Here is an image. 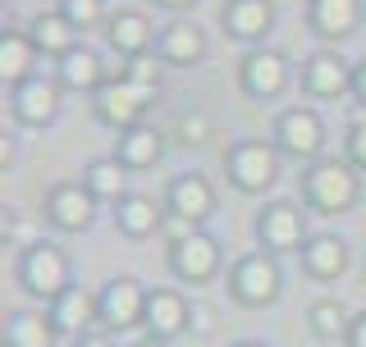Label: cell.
<instances>
[{
  "mask_svg": "<svg viewBox=\"0 0 366 347\" xmlns=\"http://www.w3.org/2000/svg\"><path fill=\"white\" fill-rule=\"evenodd\" d=\"M302 201L312 206L316 215H348L352 206L362 201V174L339 156H325L316 165L302 169Z\"/></svg>",
  "mask_w": 366,
  "mask_h": 347,
  "instance_id": "1",
  "label": "cell"
},
{
  "mask_svg": "<svg viewBox=\"0 0 366 347\" xmlns=\"http://www.w3.org/2000/svg\"><path fill=\"white\" fill-rule=\"evenodd\" d=\"M229 347H270V343H257V338H238V343H229Z\"/></svg>",
  "mask_w": 366,
  "mask_h": 347,
  "instance_id": "38",
  "label": "cell"
},
{
  "mask_svg": "<svg viewBox=\"0 0 366 347\" xmlns=\"http://www.w3.org/2000/svg\"><path fill=\"white\" fill-rule=\"evenodd\" d=\"M165 215L179 219L183 228H202L215 215V188L206 174H174L165 188Z\"/></svg>",
  "mask_w": 366,
  "mask_h": 347,
  "instance_id": "9",
  "label": "cell"
},
{
  "mask_svg": "<svg viewBox=\"0 0 366 347\" xmlns=\"http://www.w3.org/2000/svg\"><path fill=\"white\" fill-rule=\"evenodd\" d=\"M74 347H114L110 333H83V338H74Z\"/></svg>",
  "mask_w": 366,
  "mask_h": 347,
  "instance_id": "36",
  "label": "cell"
},
{
  "mask_svg": "<svg viewBox=\"0 0 366 347\" xmlns=\"http://www.w3.org/2000/svg\"><path fill=\"white\" fill-rule=\"evenodd\" d=\"M46 224L60 228V233H87L92 219H97V196H92L83 183H55L46 192Z\"/></svg>",
  "mask_w": 366,
  "mask_h": 347,
  "instance_id": "14",
  "label": "cell"
},
{
  "mask_svg": "<svg viewBox=\"0 0 366 347\" xmlns=\"http://www.w3.org/2000/svg\"><path fill=\"white\" fill-rule=\"evenodd\" d=\"M55 325L51 316H37V311H9L5 316V333H0V347H55Z\"/></svg>",
  "mask_w": 366,
  "mask_h": 347,
  "instance_id": "27",
  "label": "cell"
},
{
  "mask_svg": "<svg viewBox=\"0 0 366 347\" xmlns=\"http://www.w3.org/2000/svg\"><path fill=\"white\" fill-rule=\"evenodd\" d=\"M348 325H352V316H348V306H343L339 297H316V302L307 306V329H312L320 343L348 338Z\"/></svg>",
  "mask_w": 366,
  "mask_h": 347,
  "instance_id": "29",
  "label": "cell"
},
{
  "mask_svg": "<svg viewBox=\"0 0 366 347\" xmlns=\"http://www.w3.org/2000/svg\"><path fill=\"white\" fill-rule=\"evenodd\" d=\"M280 165H284V156L270 137H238L224 151V174L243 196L270 192L274 183H280Z\"/></svg>",
  "mask_w": 366,
  "mask_h": 347,
  "instance_id": "2",
  "label": "cell"
},
{
  "mask_svg": "<svg viewBox=\"0 0 366 347\" xmlns=\"http://www.w3.org/2000/svg\"><path fill=\"white\" fill-rule=\"evenodd\" d=\"M362 0H307V28L320 41H348L362 28Z\"/></svg>",
  "mask_w": 366,
  "mask_h": 347,
  "instance_id": "18",
  "label": "cell"
},
{
  "mask_svg": "<svg viewBox=\"0 0 366 347\" xmlns=\"http://www.w3.org/2000/svg\"><path fill=\"white\" fill-rule=\"evenodd\" d=\"M60 106H64V83L60 78H28L23 87H14V96H9V110H14L19 124H28V129H46V124L60 119Z\"/></svg>",
  "mask_w": 366,
  "mask_h": 347,
  "instance_id": "12",
  "label": "cell"
},
{
  "mask_svg": "<svg viewBox=\"0 0 366 347\" xmlns=\"http://www.w3.org/2000/svg\"><path fill=\"white\" fill-rule=\"evenodd\" d=\"M274 146H280V156L297 160V165H316V160H325V119L312 110V106H289L274 119Z\"/></svg>",
  "mask_w": 366,
  "mask_h": 347,
  "instance_id": "6",
  "label": "cell"
},
{
  "mask_svg": "<svg viewBox=\"0 0 366 347\" xmlns=\"http://www.w3.org/2000/svg\"><path fill=\"white\" fill-rule=\"evenodd\" d=\"M137 347H169V343H160V338H142Z\"/></svg>",
  "mask_w": 366,
  "mask_h": 347,
  "instance_id": "39",
  "label": "cell"
},
{
  "mask_svg": "<svg viewBox=\"0 0 366 347\" xmlns=\"http://www.w3.org/2000/svg\"><path fill=\"white\" fill-rule=\"evenodd\" d=\"M46 316H51L55 333H74V338H83V333H92L87 325L97 320V293H87L83 283H74L69 293H60L51 306H46Z\"/></svg>",
  "mask_w": 366,
  "mask_h": 347,
  "instance_id": "21",
  "label": "cell"
},
{
  "mask_svg": "<svg viewBox=\"0 0 366 347\" xmlns=\"http://www.w3.org/2000/svg\"><path fill=\"white\" fill-rule=\"evenodd\" d=\"M147 106H152V96L147 91H137L133 83H124V78H110L106 87L92 96V114H97V124H106L114 133H129L142 124Z\"/></svg>",
  "mask_w": 366,
  "mask_h": 347,
  "instance_id": "11",
  "label": "cell"
},
{
  "mask_svg": "<svg viewBox=\"0 0 366 347\" xmlns=\"http://www.w3.org/2000/svg\"><path fill=\"white\" fill-rule=\"evenodd\" d=\"M220 28H224V37L247 41L252 51H257L274 28V5L270 0H224L220 5Z\"/></svg>",
  "mask_w": 366,
  "mask_h": 347,
  "instance_id": "15",
  "label": "cell"
},
{
  "mask_svg": "<svg viewBox=\"0 0 366 347\" xmlns=\"http://www.w3.org/2000/svg\"><path fill=\"white\" fill-rule=\"evenodd\" d=\"M55 78L64 83V91H87V96H97V91L110 83V69L101 64L97 51H87V46H74V51H69L64 60L55 64Z\"/></svg>",
  "mask_w": 366,
  "mask_h": 347,
  "instance_id": "22",
  "label": "cell"
},
{
  "mask_svg": "<svg viewBox=\"0 0 366 347\" xmlns=\"http://www.w3.org/2000/svg\"><path fill=\"white\" fill-rule=\"evenodd\" d=\"M238 87H243L252 101H274L293 87V64L284 60L280 51L257 46V51H247L243 60H238Z\"/></svg>",
  "mask_w": 366,
  "mask_h": 347,
  "instance_id": "8",
  "label": "cell"
},
{
  "mask_svg": "<svg viewBox=\"0 0 366 347\" xmlns=\"http://www.w3.org/2000/svg\"><path fill=\"white\" fill-rule=\"evenodd\" d=\"M19 283H23V293L28 297H37V302L51 306L60 293H69L74 288V279H69V256L55 242H28L23 247V256H19Z\"/></svg>",
  "mask_w": 366,
  "mask_h": 347,
  "instance_id": "4",
  "label": "cell"
},
{
  "mask_svg": "<svg viewBox=\"0 0 366 347\" xmlns=\"http://www.w3.org/2000/svg\"><path fill=\"white\" fill-rule=\"evenodd\" d=\"M224 288H229V297H234L238 306H247V311L274 306L280 293H284L280 256H270V251H247V256H238L229 265V274H224Z\"/></svg>",
  "mask_w": 366,
  "mask_h": 347,
  "instance_id": "3",
  "label": "cell"
},
{
  "mask_svg": "<svg viewBox=\"0 0 366 347\" xmlns=\"http://www.w3.org/2000/svg\"><path fill=\"white\" fill-rule=\"evenodd\" d=\"M220 270H224V247H220L215 233L192 228V233H183V238L169 242V274H174L179 283L206 288Z\"/></svg>",
  "mask_w": 366,
  "mask_h": 347,
  "instance_id": "5",
  "label": "cell"
},
{
  "mask_svg": "<svg viewBox=\"0 0 366 347\" xmlns=\"http://www.w3.org/2000/svg\"><path fill=\"white\" fill-rule=\"evenodd\" d=\"M83 188L97 196V201H124L129 196V169L119 165L114 156H106V160H92V165L83 169Z\"/></svg>",
  "mask_w": 366,
  "mask_h": 347,
  "instance_id": "28",
  "label": "cell"
},
{
  "mask_svg": "<svg viewBox=\"0 0 366 347\" xmlns=\"http://www.w3.org/2000/svg\"><path fill=\"white\" fill-rule=\"evenodd\" d=\"M343 160H348L357 174H366V119H357L343 137Z\"/></svg>",
  "mask_w": 366,
  "mask_h": 347,
  "instance_id": "33",
  "label": "cell"
},
{
  "mask_svg": "<svg viewBox=\"0 0 366 347\" xmlns=\"http://www.w3.org/2000/svg\"><path fill=\"white\" fill-rule=\"evenodd\" d=\"M106 41L119 60H137V55L156 51V28L142 9H119V14H110V23H106Z\"/></svg>",
  "mask_w": 366,
  "mask_h": 347,
  "instance_id": "19",
  "label": "cell"
},
{
  "mask_svg": "<svg viewBox=\"0 0 366 347\" xmlns=\"http://www.w3.org/2000/svg\"><path fill=\"white\" fill-rule=\"evenodd\" d=\"M352 96H357V106H366V55L352 64Z\"/></svg>",
  "mask_w": 366,
  "mask_h": 347,
  "instance_id": "35",
  "label": "cell"
},
{
  "mask_svg": "<svg viewBox=\"0 0 366 347\" xmlns=\"http://www.w3.org/2000/svg\"><path fill=\"white\" fill-rule=\"evenodd\" d=\"M302 274H312V279H320V283H330V279H339L343 270H348V242H343L339 233H312L302 242Z\"/></svg>",
  "mask_w": 366,
  "mask_h": 347,
  "instance_id": "20",
  "label": "cell"
},
{
  "mask_svg": "<svg viewBox=\"0 0 366 347\" xmlns=\"http://www.w3.org/2000/svg\"><path fill=\"white\" fill-rule=\"evenodd\" d=\"M124 83H133L137 91H147V96H156L160 83H165V64L152 55H137V60H124Z\"/></svg>",
  "mask_w": 366,
  "mask_h": 347,
  "instance_id": "30",
  "label": "cell"
},
{
  "mask_svg": "<svg viewBox=\"0 0 366 347\" xmlns=\"http://www.w3.org/2000/svg\"><path fill=\"white\" fill-rule=\"evenodd\" d=\"M297 83H302V91L316 96V101L352 96V64L343 60L339 51H316V55L302 60V69H297Z\"/></svg>",
  "mask_w": 366,
  "mask_h": 347,
  "instance_id": "13",
  "label": "cell"
},
{
  "mask_svg": "<svg viewBox=\"0 0 366 347\" xmlns=\"http://www.w3.org/2000/svg\"><path fill=\"white\" fill-rule=\"evenodd\" d=\"M307 238H312L307 233V211L293 206V201H270L266 211L257 215V242H261V251H270V256L302 251Z\"/></svg>",
  "mask_w": 366,
  "mask_h": 347,
  "instance_id": "10",
  "label": "cell"
},
{
  "mask_svg": "<svg viewBox=\"0 0 366 347\" xmlns=\"http://www.w3.org/2000/svg\"><path fill=\"white\" fill-rule=\"evenodd\" d=\"M160 224H165V206H156L152 196L129 192L124 201H114V228L124 238H152Z\"/></svg>",
  "mask_w": 366,
  "mask_h": 347,
  "instance_id": "26",
  "label": "cell"
},
{
  "mask_svg": "<svg viewBox=\"0 0 366 347\" xmlns=\"http://www.w3.org/2000/svg\"><path fill=\"white\" fill-rule=\"evenodd\" d=\"M160 156H165V133L152 129V124H137L129 133H114V160H119L129 174L152 169Z\"/></svg>",
  "mask_w": 366,
  "mask_h": 347,
  "instance_id": "23",
  "label": "cell"
},
{
  "mask_svg": "<svg viewBox=\"0 0 366 347\" xmlns=\"http://www.w3.org/2000/svg\"><path fill=\"white\" fill-rule=\"evenodd\" d=\"M147 293L152 288H142V279H133V274H114V279L101 283L97 293V320L106 325V333H129L147 320Z\"/></svg>",
  "mask_w": 366,
  "mask_h": 347,
  "instance_id": "7",
  "label": "cell"
},
{
  "mask_svg": "<svg viewBox=\"0 0 366 347\" xmlns=\"http://www.w3.org/2000/svg\"><path fill=\"white\" fill-rule=\"evenodd\" d=\"M188 325H192V306H188V297H183L179 288H152V293H147V320H142L147 338L169 343Z\"/></svg>",
  "mask_w": 366,
  "mask_h": 347,
  "instance_id": "17",
  "label": "cell"
},
{
  "mask_svg": "<svg viewBox=\"0 0 366 347\" xmlns=\"http://www.w3.org/2000/svg\"><path fill=\"white\" fill-rule=\"evenodd\" d=\"M152 5L169 9V14H183V9H192V5H197V0H152Z\"/></svg>",
  "mask_w": 366,
  "mask_h": 347,
  "instance_id": "37",
  "label": "cell"
},
{
  "mask_svg": "<svg viewBox=\"0 0 366 347\" xmlns=\"http://www.w3.org/2000/svg\"><path fill=\"white\" fill-rule=\"evenodd\" d=\"M28 37H32V46H37V55H46V60H64V55L78 46V28L60 14V9H46V14H37L28 23Z\"/></svg>",
  "mask_w": 366,
  "mask_h": 347,
  "instance_id": "25",
  "label": "cell"
},
{
  "mask_svg": "<svg viewBox=\"0 0 366 347\" xmlns=\"http://www.w3.org/2000/svg\"><path fill=\"white\" fill-rule=\"evenodd\" d=\"M28 78H37V46L28 32H0V83L9 91L23 87Z\"/></svg>",
  "mask_w": 366,
  "mask_h": 347,
  "instance_id": "24",
  "label": "cell"
},
{
  "mask_svg": "<svg viewBox=\"0 0 366 347\" xmlns=\"http://www.w3.org/2000/svg\"><path fill=\"white\" fill-rule=\"evenodd\" d=\"M60 14H64L69 23H74L78 32L110 23V14H106V0H60Z\"/></svg>",
  "mask_w": 366,
  "mask_h": 347,
  "instance_id": "31",
  "label": "cell"
},
{
  "mask_svg": "<svg viewBox=\"0 0 366 347\" xmlns=\"http://www.w3.org/2000/svg\"><path fill=\"white\" fill-rule=\"evenodd\" d=\"M156 60L165 69H192L206 60V32L192 19H174L156 32Z\"/></svg>",
  "mask_w": 366,
  "mask_h": 347,
  "instance_id": "16",
  "label": "cell"
},
{
  "mask_svg": "<svg viewBox=\"0 0 366 347\" xmlns=\"http://www.w3.org/2000/svg\"><path fill=\"white\" fill-rule=\"evenodd\" d=\"M343 347H366V311H357L348 325V338H343Z\"/></svg>",
  "mask_w": 366,
  "mask_h": 347,
  "instance_id": "34",
  "label": "cell"
},
{
  "mask_svg": "<svg viewBox=\"0 0 366 347\" xmlns=\"http://www.w3.org/2000/svg\"><path fill=\"white\" fill-rule=\"evenodd\" d=\"M174 137H179L183 146H202L206 137H211V119H206L202 110H183L179 124H174Z\"/></svg>",
  "mask_w": 366,
  "mask_h": 347,
  "instance_id": "32",
  "label": "cell"
}]
</instances>
